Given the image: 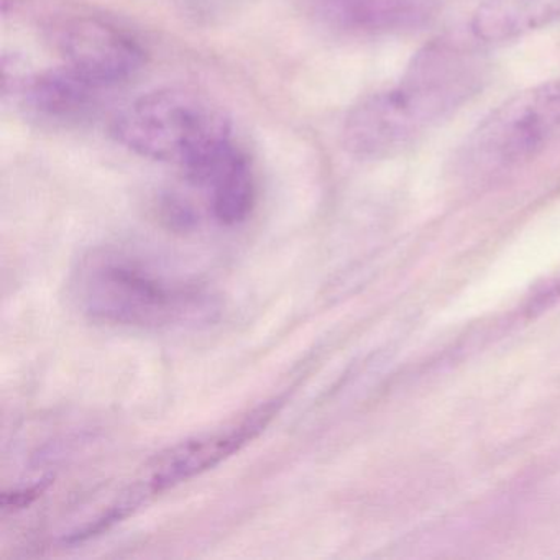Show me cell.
<instances>
[{"label": "cell", "mask_w": 560, "mask_h": 560, "mask_svg": "<svg viewBox=\"0 0 560 560\" xmlns=\"http://www.w3.org/2000/svg\"><path fill=\"white\" fill-rule=\"evenodd\" d=\"M14 90L32 119L50 126H70L96 109L100 88L68 67L34 77L14 74Z\"/></svg>", "instance_id": "obj_7"}, {"label": "cell", "mask_w": 560, "mask_h": 560, "mask_svg": "<svg viewBox=\"0 0 560 560\" xmlns=\"http://www.w3.org/2000/svg\"><path fill=\"white\" fill-rule=\"evenodd\" d=\"M241 0H176V4L186 12L199 19H212L215 15H224L235 8Z\"/></svg>", "instance_id": "obj_11"}, {"label": "cell", "mask_w": 560, "mask_h": 560, "mask_svg": "<svg viewBox=\"0 0 560 560\" xmlns=\"http://www.w3.org/2000/svg\"><path fill=\"white\" fill-rule=\"evenodd\" d=\"M110 132L143 159L179 166L191 183L237 145L221 110L198 94L172 88L130 103L114 117Z\"/></svg>", "instance_id": "obj_3"}, {"label": "cell", "mask_w": 560, "mask_h": 560, "mask_svg": "<svg viewBox=\"0 0 560 560\" xmlns=\"http://www.w3.org/2000/svg\"><path fill=\"white\" fill-rule=\"evenodd\" d=\"M560 19V0H480L471 35L483 44L516 40Z\"/></svg>", "instance_id": "obj_8"}, {"label": "cell", "mask_w": 560, "mask_h": 560, "mask_svg": "<svg viewBox=\"0 0 560 560\" xmlns=\"http://www.w3.org/2000/svg\"><path fill=\"white\" fill-rule=\"evenodd\" d=\"M560 132V78L527 88L471 132L465 153L483 168H511L534 159Z\"/></svg>", "instance_id": "obj_5"}, {"label": "cell", "mask_w": 560, "mask_h": 560, "mask_svg": "<svg viewBox=\"0 0 560 560\" xmlns=\"http://www.w3.org/2000/svg\"><path fill=\"white\" fill-rule=\"evenodd\" d=\"M209 209L222 225H238L250 218L257 202V179L244 150L235 149L202 179Z\"/></svg>", "instance_id": "obj_9"}, {"label": "cell", "mask_w": 560, "mask_h": 560, "mask_svg": "<svg viewBox=\"0 0 560 560\" xmlns=\"http://www.w3.org/2000/svg\"><path fill=\"white\" fill-rule=\"evenodd\" d=\"M281 406L283 399H271L252 409L241 419L229 422L224 428L202 432L160 452L145 465L139 478L122 491L101 516L71 533V539L74 542H83L91 537L100 536L114 524L129 517L150 498L173 490L178 485L212 470L232 455L238 454L268 428L275 416L280 412Z\"/></svg>", "instance_id": "obj_4"}, {"label": "cell", "mask_w": 560, "mask_h": 560, "mask_svg": "<svg viewBox=\"0 0 560 560\" xmlns=\"http://www.w3.org/2000/svg\"><path fill=\"white\" fill-rule=\"evenodd\" d=\"M483 61L457 42L425 45L393 86L353 107L343 126L347 152L363 160L402 153L480 90Z\"/></svg>", "instance_id": "obj_1"}, {"label": "cell", "mask_w": 560, "mask_h": 560, "mask_svg": "<svg viewBox=\"0 0 560 560\" xmlns=\"http://www.w3.org/2000/svg\"><path fill=\"white\" fill-rule=\"evenodd\" d=\"M71 288L84 316L122 329H195L214 323L221 310L205 284L116 248H100L83 257Z\"/></svg>", "instance_id": "obj_2"}, {"label": "cell", "mask_w": 560, "mask_h": 560, "mask_svg": "<svg viewBox=\"0 0 560 560\" xmlns=\"http://www.w3.org/2000/svg\"><path fill=\"white\" fill-rule=\"evenodd\" d=\"M320 11L337 27L362 32L378 0H317Z\"/></svg>", "instance_id": "obj_10"}, {"label": "cell", "mask_w": 560, "mask_h": 560, "mask_svg": "<svg viewBox=\"0 0 560 560\" xmlns=\"http://www.w3.org/2000/svg\"><path fill=\"white\" fill-rule=\"evenodd\" d=\"M58 47L65 67L100 90L126 83L145 61L142 45L129 32L100 19H78L65 25Z\"/></svg>", "instance_id": "obj_6"}]
</instances>
